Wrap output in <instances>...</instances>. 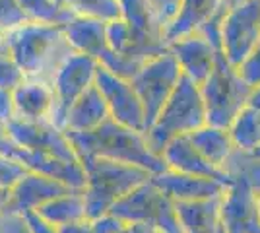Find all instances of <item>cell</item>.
Here are the masks:
<instances>
[{
    "instance_id": "obj_28",
    "label": "cell",
    "mask_w": 260,
    "mask_h": 233,
    "mask_svg": "<svg viewBox=\"0 0 260 233\" xmlns=\"http://www.w3.org/2000/svg\"><path fill=\"white\" fill-rule=\"evenodd\" d=\"M58 2L74 16H86V18H95L103 22L120 18L119 0H58Z\"/></svg>"
},
{
    "instance_id": "obj_2",
    "label": "cell",
    "mask_w": 260,
    "mask_h": 233,
    "mask_svg": "<svg viewBox=\"0 0 260 233\" xmlns=\"http://www.w3.org/2000/svg\"><path fill=\"white\" fill-rule=\"evenodd\" d=\"M8 47L14 60L27 78L53 82L56 70L76 51L70 47L62 25L27 22L8 31Z\"/></svg>"
},
{
    "instance_id": "obj_36",
    "label": "cell",
    "mask_w": 260,
    "mask_h": 233,
    "mask_svg": "<svg viewBox=\"0 0 260 233\" xmlns=\"http://www.w3.org/2000/svg\"><path fill=\"white\" fill-rule=\"evenodd\" d=\"M0 233H31V231H29V225L25 222L23 214L6 212L0 218Z\"/></svg>"
},
{
    "instance_id": "obj_35",
    "label": "cell",
    "mask_w": 260,
    "mask_h": 233,
    "mask_svg": "<svg viewBox=\"0 0 260 233\" xmlns=\"http://www.w3.org/2000/svg\"><path fill=\"white\" fill-rule=\"evenodd\" d=\"M89 220H91V229H93V233H120L124 229V225H126L120 218H117L111 212L99 216V218H89Z\"/></svg>"
},
{
    "instance_id": "obj_19",
    "label": "cell",
    "mask_w": 260,
    "mask_h": 233,
    "mask_svg": "<svg viewBox=\"0 0 260 233\" xmlns=\"http://www.w3.org/2000/svg\"><path fill=\"white\" fill-rule=\"evenodd\" d=\"M16 119L22 121H51L54 107V89L49 80L25 78L14 89Z\"/></svg>"
},
{
    "instance_id": "obj_40",
    "label": "cell",
    "mask_w": 260,
    "mask_h": 233,
    "mask_svg": "<svg viewBox=\"0 0 260 233\" xmlns=\"http://www.w3.org/2000/svg\"><path fill=\"white\" fill-rule=\"evenodd\" d=\"M16 148H18V146L10 140V136H8V132H6V126L0 124V154L12 155Z\"/></svg>"
},
{
    "instance_id": "obj_24",
    "label": "cell",
    "mask_w": 260,
    "mask_h": 233,
    "mask_svg": "<svg viewBox=\"0 0 260 233\" xmlns=\"http://www.w3.org/2000/svg\"><path fill=\"white\" fill-rule=\"evenodd\" d=\"M188 140L194 144L196 150L204 155L210 163L221 167V169L229 159V155L237 148L228 128H219V126H212V124H204L202 128L190 132Z\"/></svg>"
},
{
    "instance_id": "obj_46",
    "label": "cell",
    "mask_w": 260,
    "mask_h": 233,
    "mask_svg": "<svg viewBox=\"0 0 260 233\" xmlns=\"http://www.w3.org/2000/svg\"><path fill=\"white\" fill-rule=\"evenodd\" d=\"M258 210H260V196H258Z\"/></svg>"
},
{
    "instance_id": "obj_4",
    "label": "cell",
    "mask_w": 260,
    "mask_h": 233,
    "mask_svg": "<svg viewBox=\"0 0 260 233\" xmlns=\"http://www.w3.org/2000/svg\"><path fill=\"white\" fill-rule=\"evenodd\" d=\"M204 124H208L206 105L200 86L183 74L171 97L163 105L159 117L144 134L150 150L161 157L165 146L173 138L188 136Z\"/></svg>"
},
{
    "instance_id": "obj_12",
    "label": "cell",
    "mask_w": 260,
    "mask_h": 233,
    "mask_svg": "<svg viewBox=\"0 0 260 233\" xmlns=\"http://www.w3.org/2000/svg\"><path fill=\"white\" fill-rule=\"evenodd\" d=\"M95 86L107 101L113 121L120 122L128 128H134V130L146 132V111L130 80L117 76L99 64Z\"/></svg>"
},
{
    "instance_id": "obj_21",
    "label": "cell",
    "mask_w": 260,
    "mask_h": 233,
    "mask_svg": "<svg viewBox=\"0 0 260 233\" xmlns=\"http://www.w3.org/2000/svg\"><path fill=\"white\" fill-rule=\"evenodd\" d=\"M221 196L192 200V202H175V212L183 231L225 233V227L221 222Z\"/></svg>"
},
{
    "instance_id": "obj_10",
    "label": "cell",
    "mask_w": 260,
    "mask_h": 233,
    "mask_svg": "<svg viewBox=\"0 0 260 233\" xmlns=\"http://www.w3.org/2000/svg\"><path fill=\"white\" fill-rule=\"evenodd\" d=\"M120 16L128 22L132 31L130 58L146 62L148 58L161 55L169 49L165 27L155 16L148 0H119Z\"/></svg>"
},
{
    "instance_id": "obj_17",
    "label": "cell",
    "mask_w": 260,
    "mask_h": 233,
    "mask_svg": "<svg viewBox=\"0 0 260 233\" xmlns=\"http://www.w3.org/2000/svg\"><path fill=\"white\" fill-rule=\"evenodd\" d=\"M12 155L16 159H20L23 165L27 167V171H35V173L56 179L74 190L86 189L87 179L82 161H68L58 155L45 154V152H29L23 148H16Z\"/></svg>"
},
{
    "instance_id": "obj_15",
    "label": "cell",
    "mask_w": 260,
    "mask_h": 233,
    "mask_svg": "<svg viewBox=\"0 0 260 233\" xmlns=\"http://www.w3.org/2000/svg\"><path fill=\"white\" fill-rule=\"evenodd\" d=\"M152 183L173 200V202H192L221 196L229 185L208 177H196L181 173L175 169H165L161 173L152 175Z\"/></svg>"
},
{
    "instance_id": "obj_16",
    "label": "cell",
    "mask_w": 260,
    "mask_h": 233,
    "mask_svg": "<svg viewBox=\"0 0 260 233\" xmlns=\"http://www.w3.org/2000/svg\"><path fill=\"white\" fill-rule=\"evenodd\" d=\"M68 185L51 179L35 171H27L25 177L10 190V204H8V212L12 214H27V212H35L47 204L49 200L62 196L66 192H72Z\"/></svg>"
},
{
    "instance_id": "obj_22",
    "label": "cell",
    "mask_w": 260,
    "mask_h": 233,
    "mask_svg": "<svg viewBox=\"0 0 260 233\" xmlns=\"http://www.w3.org/2000/svg\"><path fill=\"white\" fill-rule=\"evenodd\" d=\"M107 119H111L107 101H105L98 86L93 84L70 107V111L66 115L64 130H68V132H87V130L98 128L99 124H103Z\"/></svg>"
},
{
    "instance_id": "obj_14",
    "label": "cell",
    "mask_w": 260,
    "mask_h": 233,
    "mask_svg": "<svg viewBox=\"0 0 260 233\" xmlns=\"http://www.w3.org/2000/svg\"><path fill=\"white\" fill-rule=\"evenodd\" d=\"M169 51L177 58L184 76L194 80L198 86H202L204 80L212 74L217 56L221 53L216 45L210 43L206 37L198 31L186 34L171 41Z\"/></svg>"
},
{
    "instance_id": "obj_32",
    "label": "cell",
    "mask_w": 260,
    "mask_h": 233,
    "mask_svg": "<svg viewBox=\"0 0 260 233\" xmlns=\"http://www.w3.org/2000/svg\"><path fill=\"white\" fill-rule=\"evenodd\" d=\"M27 16L20 8L18 0H0V31H12L27 23Z\"/></svg>"
},
{
    "instance_id": "obj_3",
    "label": "cell",
    "mask_w": 260,
    "mask_h": 233,
    "mask_svg": "<svg viewBox=\"0 0 260 233\" xmlns=\"http://www.w3.org/2000/svg\"><path fill=\"white\" fill-rule=\"evenodd\" d=\"M82 165L86 169V196L87 218H99L109 214L111 208L124 198L128 192L150 181L152 173L144 167L109 159V157H84Z\"/></svg>"
},
{
    "instance_id": "obj_37",
    "label": "cell",
    "mask_w": 260,
    "mask_h": 233,
    "mask_svg": "<svg viewBox=\"0 0 260 233\" xmlns=\"http://www.w3.org/2000/svg\"><path fill=\"white\" fill-rule=\"evenodd\" d=\"M16 119V103H14V91L0 88V124H8Z\"/></svg>"
},
{
    "instance_id": "obj_27",
    "label": "cell",
    "mask_w": 260,
    "mask_h": 233,
    "mask_svg": "<svg viewBox=\"0 0 260 233\" xmlns=\"http://www.w3.org/2000/svg\"><path fill=\"white\" fill-rule=\"evenodd\" d=\"M20 8L33 23H49V25H64L74 14L64 8L58 0H18Z\"/></svg>"
},
{
    "instance_id": "obj_9",
    "label": "cell",
    "mask_w": 260,
    "mask_h": 233,
    "mask_svg": "<svg viewBox=\"0 0 260 233\" xmlns=\"http://www.w3.org/2000/svg\"><path fill=\"white\" fill-rule=\"evenodd\" d=\"M99 70V60L93 56L74 53L64 60V64L56 70L53 78L54 89V107L51 113V122L64 128L66 115L76 99L89 86L95 84V76Z\"/></svg>"
},
{
    "instance_id": "obj_33",
    "label": "cell",
    "mask_w": 260,
    "mask_h": 233,
    "mask_svg": "<svg viewBox=\"0 0 260 233\" xmlns=\"http://www.w3.org/2000/svg\"><path fill=\"white\" fill-rule=\"evenodd\" d=\"M239 72H241V76L245 78L252 88H258L260 86V41L252 49V53L243 60V64L239 66Z\"/></svg>"
},
{
    "instance_id": "obj_18",
    "label": "cell",
    "mask_w": 260,
    "mask_h": 233,
    "mask_svg": "<svg viewBox=\"0 0 260 233\" xmlns=\"http://www.w3.org/2000/svg\"><path fill=\"white\" fill-rule=\"evenodd\" d=\"M161 157L169 169L188 173V175H196V177L216 179V181H221L225 185L231 183L228 173L221 167H216L214 163H210L206 157L196 150L194 144L188 140V136L173 138L169 144L165 146Z\"/></svg>"
},
{
    "instance_id": "obj_13",
    "label": "cell",
    "mask_w": 260,
    "mask_h": 233,
    "mask_svg": "<svg viewBox=\"0 0 260 233\" xmlns=\"http://www.w3.org/2000/svg\"><path fill=\"white\" fill-rule=\"evenodd\" d=\"M225 233H260L258 194L243 181H231L221 196Z\"/></svg>"
},
{
    "instance_id": "obj_38",
    "label": "cell",
    "mask_w": 260,
    "mask_h": 233,
    "mask_svg": "<svg viewBox=\"0 0 260 233\" xmlns=\"http://www.w3.org/2000/svg\"><path fill=\"white\" fill-rule=\"evenodd\" d=\"M23 218H25V222L29 225V231L31 233H56V227H53V225H49L45 220H41L35 212L23 214Z\"/></svg>"
},
{
    "instance_id": "obj_30",
    "label": "cell",
    "mask_w": 260,
    "mask_h": 233,
    "mask_svg": "<svg viewBox=\"0 0 260 233\" xmlns=\"http://www.w3.org/2000/svg\"><path fill=\"white\" fill-rule=\"evenodd\" d=\"M27 173V167L14 155L0 154V190H12Z\"/></svg>"
},
{
    "instance_id": "obj_8",
    "label": "cell",
    "mask_w": 260,
    "mask_h": 233,
    "mask_svg": "<svg viewBox=\"0 0 260 233\" xmlns=\"http://www.w3.org/2000/svg\"><path fill=\"white\" fill-rule=\"evenodd\" d=\"M260 41V0H228L221 20V53L241 66Z\"/></svg>"
},
{
    "instance_id": "obj_1",
    "label": "cell",
    "mask_w": 260,
    "mask_h": 233,
    "mask_svg": "<svg viewBox=\"0 0 260 233\" xmlns=\"http://www.w3.org/2000/svg\"><path fill=\"white\" fill-rule=\"evenodd\" d=\"M66 134L72 140L80 161L84 157L99 155V157H109V159L144 167L152 175L169 169L167 163L163 161V157L155 155L150 150V146L146 142V134L128 128L113 119H107L98 128L87 130V132L66 130Z\"/></svg>"
},
{
    "instance_id": "obj_41",
    "label": "cell",
    "mask_w": 260,
    "mask_h": 233,
    "mask_svg": "<svg viewBox=\"0 0 260 233\" xmlns=\"http://www.w3.org/2000/svg\"><path fill=\"white\" fill-rule=\"evenodd\" d=\"M120 233H161L157 227H153L150 223H126L124 229Z\"/></svg>"
},
{
    "instance_id": "obj_26",
    "label": "cell",
    "mask_w": 260,
    "mask_h": 233,
    "mask_svg": "<svg viewBox=\"0 0 260 233\" xmlns=\"http://www.w3.org/2000/svg\"><path fill=\"white\" fill-rule=\"evenodd\" d=\"M223 171L231 181H243L260 196V157L252 152L235 148L223 165Z\"/></svg>"
},
{
    "instance_id": "obj_11",
    "label": "cell",
    "mask_w": 260,
    "mask_h": 233,
    "mask_svg": "<svg viewBox=\"0 0 260 233\" xmlns=\"http://www.w3.org/2000/svg\"><path fill=\"white\" fill-rule=\"evenodd\" d=\"M6 132L18 148L29 152H45L68 161H80L72 140L64 128L51 121H22L14 119L6 124Z\"/></svg>"
},
{
    "instance_id": "obj_29",
    "label": "cell",
    "mask_w": 260,
    "mask_h": 233,
    "mask_svg": "<svg viewBox=\"0 0 260 233\" xmlns=\"http://www.w3.org/2000/svg\"><path fill=\"white\" fill-rule=\"evenodd\" d=\"M107 43L109 49L117 55H130V49H132V31H130L128 22L120 16L107 22Z\"/></svg>"
},
{
    "instance_id": "obj_5",
    "label": "cell",
    "mask_w": 260,
    "mask_h": 233,
    "mask_svg": "<svg viewBox=\"0 0 260 233\" xmlns=\"http://www.w3.org/2000/svg\"><path fill=\"white\" fill-rule=\"evenodd\" d=\"M200 91L206 105L208 124L229 130L237 115L249 103L252 86L241 76L239 68L233 66L223 53H219L216 66L200 86Z\"/></svg>"
},
{
    "instance_id": "obj_25",
    "label": "cell",
    "mask_w": 260,
    "mask_h": 233,
    "mask_svg": "<svg viewBox=\"0 0 260 233\" xmlns=\"http://www.w3.org/2000/svg\"><path fill=\"white\" fill-rule=\"evenodd\" d=\"M35 214L41 220H45L49 225H53V227H62V225H68V223L86 220L87 204L84 190H72V192L62 194V196L49 200L41 208H37Z\"/></svg>"
},
{
    "instance_id": "obj_20",
    "label": "cell",
    "mask_w": 260,
    "mask_h": 233,
    "mask_svg": "<svg viewBox=\"0 0 260 233\" xmlns=\"http://www.w3.org/2000/svg\"><path fill=\"white\" fill-rule=\"evenodd\" d=\"M62 31L76 53L93 56L95 60H101L109 53L107 22L103 20L74 16L62 25Z\"/></svg>"
},
{
    "instance_id": "obj_31",
    "label": "cell",
    "mask_w": 260,
    "mask_h": 233,
    "mask_svg": "<svg viewBox=\"0 0 260 233\" xmlns=\"http://www.w3.org/2000/svg\"><path fill=\"white\" fill-rule=\"evenodd\" d=\"M25 72L22 66L14 60L12 55H0V88L4 89H14L18 88L25 80Z\"/></svg>"
},
{
    "instance_id": "obj_34",
    "label": "cell",
    "mask_w": 260,
    "mask_h": 233,
    "mask_svg": "<svg viewBox=\"0 0 260 233\" xmlns=\"http://www.w3.org/2000/svg\"><path fill=\"white\" fill-rule=\"evenodd\" d=\"M150 6L153 8L155 16L159 18V22L163 23V27L167 29V25L177 18V14L181 10L183 0H148Z\"/></svg>"
},
{
    "instance_id": "obj_6",
    "label": "cell",
    "mask_w": 260,
    "mask_h": 233,
    "mask_svg": "<svg viewBox=\"0 0 260 233\" xmlns=\"http://www.w3.org/2000/svg\"><path fill=\"white\" fill-rule=\"evenodd\" d=\"M111 214L124 223H150L161 233H184L175 212V202L153 185L152 177L120 198L111 208Z\"/></svg>"
},
{
    "instance_id": "obj_42",
    "label": "cell",
    "mask_w": 260,
    "mask_h": 233,
    "mask_svg": "<svg viewBox=\"0 0 260 233\" xmlns=\"http://www.w3.org/2000/svg\"><path fill=\"white\" fill-rule=\"evenodd\" d=\"M247 105H249L250 109L260 117V86L258 88H252V93H250L249 103H247Z\"/></svg>"
},
{
    "instance_id": "obj_39",
    "label": "cell",
    "mask_w": 260,
    "mask_h": 233,
    "mask_svg": "<svg viewBox=\"0 0 260 233\" xmlns=\"http://www.w3.org/2000/svg\"><path fill=\"white\" fill-rule=\"evenodd\" d=\"M56 233H93V229H91V220L86 218V220H80V222L56 227Z\"/></svg>"
},
{
    "instance_id": "obj_7",
    "label": "cell",
    "mask_w": 260,
    "mask_h": 233,
    "mask_svg": "<svg viewBox=\"0 0 260 233\" xmlns=\"http://www.w3.org/2000/svg\"><path fill=\"white\" fill-rule=\"evenodd\" d=\"M181 76L183 70L173 53L167 49L161 55L148 58L136 72V76L130 80L146 111V130L159 117L163 105L171 97Z\"/></svg>"
},
{
    "instance_id": "obj_45",
    "label": "cell",
    "mask_w": 260,
    "mask_h": 233,
    "mask_svg": "<svg viewBox=\"0 0 260 233\" xmlns=\"http://www.w3.org/2000/svg\"><path fill=\"white\" fill-rule=\"evenodd\" d=\"M252 154H254V155H258V157H260V146H258V148H256V150H252Z\"/></svg>"
},
{
    "instance_id": "obj_43",
    "label": "cell",
    "mask_w": 260,
    "mask_h": 233,
    "mask_svg": "<svg viewBox=\"0 0 260 233\" xmlns=\"http://www.w3.org/2000/svg\"><path fill=\"white\" fill-rule=\"evenodd\" d=\"M8 204H10V190H0V218L8 212Z\"/></svg>"
},
{
    "instance_id": "obj_23",
    "label": "cell",
    "mask_w": 260,
    "mask_h": 233,
    "mask_svg": "<svg viewBox=\"0 0 260 233\" xmlns=\"http://www.w3.org/2000/svg\"><path fill=\"white\" fill-rule=\"evenodd\" d=\"M223 2L225 0H183L177 18L165 29L167 41L171 43L183 35L198 31L223 6Z\"/></svg>"
},
{
    "instance_id": "obj_44",
    "label": "cell",
    "mask_w": 260,
    "mask_h": 233,
    "mask_svg": "<svg viewBox=\"0 0 260 233\" xmlns=\"http://www.w3.org/2000/svg\"><path fill=\"white\" fill-rule=\"evenodd\" d=\"M0 55H10V47H8V35H6V31H0Z\"/></svg>"
}]
</instances>
